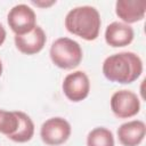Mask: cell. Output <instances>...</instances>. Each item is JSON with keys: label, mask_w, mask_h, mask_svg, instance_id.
I'll list each match as a JSON object with an SVG mask.
<instances>
[{"label": "cell", "mask_w": 146, "mask_h": 146, "mask_svg": "<svg viewBox=\"0 0 146 146\" xmlns=\"http://www.w3.org/2000/svg\"><path fill=\"white\" fill-rule=\"evenodd\" d=\"M32 3L35 5V6H38V7H42L43 8V7H50V6H52L54 3H56V1H54V0L52 1H48V2L47 1L46 2L44 1H32Z\"/></svg>", "instance_id": "cell-15"}, {"label": "cell", "mask_w": 146, "mask_h": 146, "mask_svg": "<svg viewBox=\"0 0 146 146\" xmlns=\"http://www.w3.org/2000/svg\"><path fill=\"white\" fill-rule=\"evenodd\" d=\"M51 62L59 68L72 70L80 65L83 52L81 46L73 39L58 38L56 39L49 50Z\"/></svg>", "instance_id": "cell-3"}, {"label": "cell", "mask_w": 146, "mask_h": 146, "mask_svg": "<svg viewBox=\"0 0 146 146\" xmlns=\"http://www.w3.org/2000/svg\"><path fill=\"white\" fill-rule=\"evenodd\" d=\"M71 124L60 116L50 117L40 128V137L46 145L58 146L64 144L71 136Z\"/></svg>", "instance_id": "cell-4"}, {"label": "cell", "mask_w": 146, "mask_h": 146, "mask_svg": "<svg viewBox=\"0 0 146 146\" xmlns=\"http://www.w3.org/2000/svg\"><path fill=\"white\" fill-rule=\"evenodd\" d=\"M1 74H2V62L0 60V76H1Z\"/></svg>", "instance_id": "cell-17"}, {"label": "cell", "mask_w": 146, "mask_h": 146, "mask_svg": "<svg viewBox=\"0 0 146 146\" xmlns=\"http://www.w3.org/2000/svg\"><path fill=\"white\" fill-rule=\"evenodd\" d=\"M145 135L146 125L140 120L128 121L117 129V138L123 146H138L144 140Z\"/></svg>", "instance_id": "cell-11"}, {"label": "cell", "mask_w": 146, "mask_h": 146, "mask_svg": "<svg viewBox=\"0 0 146 146\" xmlns=\"http://www.w3.org/2000/svg\"><path fill=\"white\" fill-rule=\"evenodd\" d=\"M16 48L25 55H34L40 52L47 41L43 29L36 25L31 32L23 35H15L14 38Z\"/></svg>", "instance_id": "cell-8"}, {"label": "cell", "mask_w": 146, "mask_h": 146, "mask_svg": "<svg viewBox=\"0 0 146 146\" xmlns=\"http://www.w3.org/2000/svg\"><path fill=\"white\" fill-rule=\"evenodd\" d=\"M62 89L71 102L78 103L86 99L90 91V81L83 71H75L64 78Z\"/></svg>", "instance_id": "cell-7"}, {"label": "cell", "mask_w": 146, "mask_h": 146, "mask_svg": "<svg viewBox=\"0 0 146 146\" xmlns=\"http://www.w3.org/2000/svg\"><path fill=\"white\" fill-rule=\"evenodd\" d=\"M87 146H114L113 132L104 127L92 129L87 136Z\"/></svg>", "instance_id": "cell-13"}, {"label": "cell", "mask_w": 146, "mask_h": 146, "mask_svg": "<svg viewBox=\"0 0 146 146\" xmlns=\"http://www.w3.org/2000/svg\"><path fill=\"white\" fill-rule=\"evenodd\" d=\"M146 13L145 0H117L115 2V14L124 24H132L144 18Z\"/></svg>", "instance_id": "cell-9"}, {"label": "cell", "mask_w": 146, "mask_h": 146, "mask_svg": "<svg viewBox=\"0 0 146 146\" xmlns=\"http://www.w3.org/2000/svg\"><path fill=\"white\" fill-rule=\"evenodd\" d=\"M133 29L122 22H112L105 30V41L108 46L119 48L130 44L133 40Z\"/></svg>", "instance_id": "cell-10"}, {"label": "cell", "mask_w": 146, "mask_h": 146, "mask_svg": "<svg viewBox=\"0 0 146 146\" xmlns=\"http://www.w3.org/2000/svg\"><path fill=\"white\" fill-rule=\"evenodd\" d=\"M19 125L17 111H6L0 108V133L7 137L15 133Z\"/></svg>", "instance_id": "cell-14"}, {"label": "cell", "mask_w": 146, "mask_h": 146, "mask_svg": "<svg viewBox=\"0 0 146 146\" xmlns=\"http://www.w3.org/2000/svg\"><path fill=\"white\" fill-rule=\"evenodd\" d=\"M143 73V60L132 51H121L105 58L103 74L111 81L121 84L135 82Z\"/></svg>", "instance_id": "cell-1"}, {"label": "cell", "mask_w": 146, "mask_h": 146, "mask_svg": "<svg viewBox=\"0 0 146 146\" xmlns=\"http://www.w3.org/2000/svg\"><path fill=\"white\" fill-rule=\"evenodd\" d=\"M6 35H7V32H6L5 27H3V25L0 23V46L5 42V40H6Z\"/></svg>", "instance_id": "cell-16"}, {"label": "cell", "mask_w": 146, "mask_h": 146, "mask_svg": "<svg viewBox=\"0 0 146 146\" xmlns=\"http://www.w3.org/2000/svg\"><path fill=\"white\" fill-rule=\"evenodd\" d=\"M7 21L9 27L16 35L26 34L36 26L35 13L25 3L14 6L7 15Z\"/></svg>", "instance_id": "cell-5"}, {"label": "cell", "mask_w": 146, "mask_h": 146, "mask_svg": "<svg viewBox=\"0 0 146 146\" xmlns=\"http://www.w3.org/2000/svg\"><path fill=\"white\" fill-rule=\"evenodd\" d=\"M102 21L98 10L92 6H79L71 9L65 16L66 30L87 41L96 40Z\"/></svg>", "instance_id": "cell-2"}, {"label": "cell", "mask_w": 146, "mask_h": 146, "mask_svg": "<svg viewBox=\"0 0 146 146\" xmlns=\"http://www.w3.org/2000/svg\"><path fill=\"white\" fill-rule=\"evenodd\" d=\"M19 117V125L15 133L8 136V138L15 143H26L32 139L34 135V123L32 119L24 112L17 111Z\"/></svg>", "instance_id": "cell-12"}, {"label": "cell", "mask_w": 146, "mask_h": 146, "mask_svg": "<svg viewBox=\"0 0 146 146\" xmlns=\"http://www.w3.org/2000/svg\"><path fill=\"white\" fill-rule=\"evenodd\" d=\"M111 110L119 119H129L140 111V100L138 96L127 89L115 91L111 97Z\"/></svg>", "instance_id": "cell-6"}]
</instances>
